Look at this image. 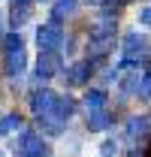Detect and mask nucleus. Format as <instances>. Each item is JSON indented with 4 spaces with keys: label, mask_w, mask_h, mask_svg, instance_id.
Here are the masks:
<instances>
[{
    "label": "nucleus",
    "mask_w": 151,
    "mask_h": 157,
    "mask_svg": "<svg viewBox=\"0 0 151 157\" xmlns=\"http://www.w3.org/2000/svg\"><path fill=\"white\" fill-rule=\"evenodd\" d=\"M60 42H64V33H60V27H57L55 21L42 24V27L37 30V45L42 48V52H55Z\"/></svg>",
    "instance_id": "f257e3e1"
},
{
    "label": "nucleus",
    "mask_w": 151,
    "mask_h": 157,
    "mask_svg": "<svg viewBox=\"0 0 151 157\" xmlns=\"http://www.w3.org/2000/svg\"><path fill=\"white\" fill-rule=\"evenodd\" d=\"M18 154L21 157H42L45 154V145H42V139H37V136H24L18 142Z\"/></svg>",
    "instance_id": "f03ea898"
},
{
    "label": "nucleus",
    "mask_w": 151,
    "mask_h": 157,
    "mask_svg": "<svg viewBox=\"0 0 151 157\" xmlns=\"http://www.w3.org/2000/svg\"><path fill=\"white\" fill-rule=\"evenodd\" d=\"M76 6H79V0H55V6H52V21H64V18H70L76 12Z\"/></svg>",
    "instance_id": "7ed1b4c3"
},
{
    "label": "nucleus",
    "mask_w": 151,
    "mask_h": 157,
    "mask_svg": "<svg viewBox=\"0 0 151 157\" xmlns=\"http://www.w3.org/2000/svg\"><path fill=\"white\" fill-rule=\"evenodd\" d=\"M142 52V48H148V36L145 33H139V30H130L127 36H124V52H127V58H133V52Z\"/></svg>",
    "instance_id": "20e7f679"
},
{
    "label": "nucleus",
    "mask_w": 151,
    "mask_h": 157,
    "mask_svg": "<svg viewBox=\"0 0 151 157\" xmlns=\"http://www.w3.org/2000/svg\"><path fill=\"white\" fill-rule=\"evenodd\" d=\"M88 76H91V63H88V60H79V63H73V67L67 70V78H70V85H82Z\"/></svg>",
    "instance_id": "39448f33"
},
{
    "label": "nucleus",
    "mask_w": 151,
    "mask_h": 157,
    "mask_svg": "<svg viewBox=\"0 0 151 157\" xmlns=\"http://www.w3.org/2000/svg\"><path fill=\"white\" fill-rule=\"evenodd\" d=\"M30 3H33V0H9V9H12V24H21V21L30 15Z\"/></svg>",
    "instance_id": "423d86ee"
},
{
    "label": "nucleus",
    "mask_w": 151,
    "mask_h": 157,
    "mask_svg": "<svg viewBox=\"0 0 151 157\" xmlns=\"http://www.w3.org/2000/svg\"><path fill=\"white\" fill-rule=\"evenodd\" d=\"M39 76L42 78H48V76H55V70H57V55L55 52H42V58H39Z\"/></svg>",
    "instance_id": "0eeeda50"
},
{
    "label": "nucleus",
    "mask_w": 151,
    "mask_h": 157,
    "mask_svg": "<svg viewBox=\"0 0 151 157\" xmlns=\"http://www.w3.org/2000/svg\"><path fill=\"white\" fill-rule=\"evenodd\" d=\"M15 127H21V118L18 115H6L3 121H0V133H12Z\"/></svg>",
    "instance_id": "6e6552de"
},
{
    "label": "nucleus",
    "mask_w": 151,
    "mask_h": 157,
    "mask_svg": "<svg viewBox=\"0 0 151 157\" xmlns=\"http://www.w3.org/2000/svg\"><path fill=\"white\" fill-rule=\"evenodd\" d=\"M127 3H133V0H103V6H106V12H109V15L118 12L121 6H127Z\"/></svg>",
    "instance_id": "1a4fd4ad"
},
{
    "label": "nucleus",
    "mask_w": 151,
    "mask_h": 157,
    "mask_svg": "<svg viewBox=\"0 0 151 157\" xmlns=\"http://www.w3.org/2000/svg\"><path fill=\"white\" fill-rule=\"evenodd\" d=\"M139 24L142 27H151V6H142L139 9Z\"/></svg>",
    "instance_id": "9d476101"
},
{
    "label": "nucleus",
    "mask_w": 151,
    "mask_h": 157,
    "mask_svg": "<svg viewBox=\"0 0 151 157\" xmlns=\"http://www.w3.org/2000/svg\"><path fill=\"white\" fill-rule=\"evenodd\" d=\"M82 3H88V6H100L103 0H82Z\"/></svg>",
    "instance_id": "9b49d317"
},
{
    "label": "nucleus",
    "mask_w": 151,
    "mask_h": 157,
    "mask_svg": "<svg viewBox=\"0 0 151 157\" xmlns=\"http://www.w3.org/2000/svg\"><path fill=\"white\" fill-rule=\"evenodd\" d=\"M0 36H3V18H0Z\"/></svg>",
    "instance_id": "f8f14e48"
}]
</instances>
